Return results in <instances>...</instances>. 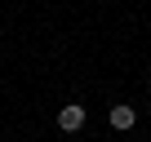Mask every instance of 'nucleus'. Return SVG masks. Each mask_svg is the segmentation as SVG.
<instances>
[{
	"instance_id": "obj_2",
	"label": "nucleus",
	"mask_w": 151,
	"mask_h": 142,
	"mask_svg": "<svg viewBox=\"0 0 151 142\" xmlns=\"http://www.w3.org/2000/svg\"><path fill=\"white\" fill-rule=\"evenodd\" d=\"M133 124H138V111H133V107H111V129L129 133Z\"/></svg>"
},
{
	"instance_id": "obj_1",
	"label": "nucleus",
	"mask_w": 151,
	"mask_h": 142,
	"mask_svg": "<svg viewBox=\"0 0 151 142\" xmlns=\"http://www.w3.org/2000/svg\"><path fill=\"white\" fill-rule=\"evenodd\" d=\"M80 124H85V107H80V102H71V107L58 111V129H62V133H76Z\"/></svg>"
}]
</instances>
